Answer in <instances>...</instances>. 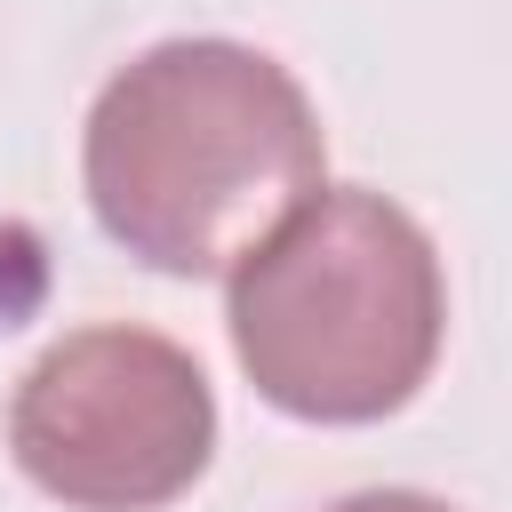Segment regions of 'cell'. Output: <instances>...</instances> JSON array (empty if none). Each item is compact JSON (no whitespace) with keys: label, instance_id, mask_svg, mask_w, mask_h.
<instances>
[{"label":"cell","instance_id":"6da1fadb","mask_svg":"<svg viewBox=\"0 0 512 512\" xmlns=\"http://www.w3.org/2000/svg\"><path fill=\"white\" fill-rule=\"evenodd\" d=\"M328 176L304 80L248 40H160L88 104L80 184L136 264L168 280L232 272Z\"/></svg>","mask_w":512,"mask_h":512},{"label":"cell","instance_id":"7a4b0ae2","mask_svg":"<svg viewBox=\"0 0 512 512\" xmlns=\"http://www.w3.org/2000/svg\"><path fill=\"white\" fill-rule=\"evenodd\" d=\"M224 328L248 384L304 424H376L416 400L448 336L432 232L368 192L320 184L224 272Z\"/></svg>","mask_w":512,"mask_h":512},{"label":"cell","instance_id":"3957f363","mask_svg":"<svg viewBox=\"0 0 512 512\" xmlns=\"http://www.w3.org/2000/svg\"><path fill=\"white\" fill-rule=\"evenodd\" d=\"M8 448L24 480L72 512H160L216 456V392L176 336L96 320L24 368Z\"/></svg>","mask_w":512,"mask_h":512},{"label":"cell","instance_id":"277c9868","mask_svg":"<svg viewBox=\"0 0 512 512\" xmlns=\"http://www.w3.org/2000/svg\"><path fill=\"white\" fill-rule=\"evenodd\" d=\"M328 512H448L440 496H416V488H368V496H344Z\"/></svg>","mask_w":512,"mask_h":512}]
</instances>
